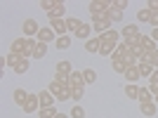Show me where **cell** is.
<instances>
[{"mask_svg":"<svg viewBox=\"0 0 158 118\" xmlns=\"http://www.w3.org/2000/svg\"><path fill=\"white\" fill-rule=\"evenodd\" d=\"M45 54H47V45H45V43H38L35 50H33V59H43Z\"/></svg>","mask_w":158,"mask_h":118,"instance_id":"cell-27","label":"cell"},{"mask_svg":"<svg viewBox=\"0 0 158 118\" xmlns=\"http://www.w3.org/2000/svg\"><path fill=\"white\" fill-rule=\"evenodd\" d=\"M21 31H24L26 38H35L38 31H40V26H38V21H35V19H26L24 24H21Z\"/></svg>","mask_w":158,"mask_h":118,"instance_id":"cell-5","label":"cell"},{"mask_svg":"<svg viewBox=\"0 0 158 118\" xmlns=\"http://www.w3.org/2000/svg\"><path fill=\"white\" fill-rule=\"evenodd\" d=\"M71 118H85V109H83L80 104H76L71 109Z\"/></svg>","mask_w":158,"mask_h":118,"instance_id":"cell-33","label":"cell"},{"mask_svg":"<svg viewBox=\"0 0 158 118\" xmlns=\"http://www.w3.org/2000/svg\"><path fill=\"white\" fill-rule=\"evenodd\" d=\"M28 66H31V59H21V64L14 69V73H19V76H21V73H26V71H28Z\"/></svg>","mask_w":158,"mask_h":118,"instance_id":"cell-32","label":"cell"},{"mask_svg":"<svg viewBox=\"0 0 158 118\" xmlns=\"http://www.w3.org/2000/svg\"><path fill=\"white\" fill-rule=\"evenodd\" d=\"M54 118H66V113H57V116H54Z\"/></svg>","mask_w":158,"mask_h":118,"instance_id":"cell-38","label":"cell"},{"mask_svg":"<svg viewBox=\"0 0 158 118\" xmlns=\"http://www.w3.org/2000/svg\"><path fill=\"white\" fill-rule=\"evenodd\" d=\"M139 104H146V102H153V95L149 90V85H139Z\"/></svg>","mask_w":158,"mask_h":118,"instance_id":"cell-14","label":"cell"},{"mask_svg":"<svg viewBox=\"0 0 158 118\" xmlns=\"http://www.w3.org/2000/svg\"><path fill=\"white\" fill-rule=\"evenodd\" d=\"M83 80H85V85H92L94 80H97V71L94 69H85L83 71Z\"/></svg>","mask_w":158,"mask_h":118,"instance_id":"cell-25","label":"cell"},{"mask_svg":"<svg viewBox=\"0 0 158 118\" xmlns=\"http://www.w3.org/2000/svg\"><path fill=\"white\" fill-rule=\"evenodd\" d=\"M123 45H125L127 50H137V47L142 45V36H135V38H123Z\"/></svg>","mask_w":158,"mask_h":118,"instance_id":"cell-22","label":"cell"},{"mask_svg":"<svg viewBox=\"0 0 158 118\" xmlns=\"http://www.w3.org/2000/svg\"><path fill=\"white\" fill-rule=\"evenodd\" d=\"M99 45H102V43H99V38H90V40L85 43V50L94 54V52H99Z\"/></svg>","mask_w":158,"mask_h":118,"instance_id":"cell-28","label":"cell"},{"mask_svg":"<svg viewBox=\"0 0 158 118\" xmlns=\"http://www.w3.org/2000/svg\"><path fill=\"white\" fill-rule=\"evenodd\" d=\"M90 17H109V10H111V0H92L90 5Z\"/></svg>","mask_w":158,"mask_h":118,"instance_id":"cell-1","label":"cell"},{"mask_svg":"<svg viewBox=\"0 0 158 118\" xmlns=\"http://www.w3.org/2000/svg\"><path fill=\"white\" fill-rule=\"evenodd\" d=\"M50 26H52V31L57 33V38H59V36H69L66 19H52V21H50Z\"/></svg>","mask_w":158,"mask_h":118,"instance_id":"cell-7","label":"cell"},{"mask_svg":"<svg viewBox=\"0 0 158 118\" xmlns=\"http://www.w3.org/2000/svg\"><path fill=\"white\" fill-rule=\"evenodd\" d=\"M83 92H85V85L71 87V99H73V102H80V99H83Z\"/></svg>","mask_w":158,"mask_h":118,"instance_id":"cell-29","label":"cell"},{"mask_svg":"<svg viewBox=\"0 0 158 118\" xmlns=\"http://www.w3.org/2000/svg\"><path fill=\"white\" fill-rule=\"evenodd\" d=\"M80 26H83V21H80V19H76V17H69V19H66V28H69V31H73V33H76Z\"/></svg>","mask_w":158,"mask_h":118,"instance_id":"cell-26","label":"cell"},{"mask_svg":"<svg viewBox=\"0 0 158 118\" xmlns=\"http://www.w3.org/2000/svg\"><path fill=\"white\" fill-rule=\"evenodd\" d=\"M35 40H38V43H45V45H47V43H52V40L57 43V33L52 31V26H45V28H40V31H38Z\"/></svg>","mask_w":158,"mask_h":118,"instance_id":"cell-6","label":"cell"},{"mask_svg":"<svg viewBox=\"0 0 158 118\" xmlns=\"http://www.w3.org/2000/svg\"><path fill=\"white\" fill-rule=\"evenodd\" d=\"M21 111H26V113L40 111V97L35 95V92H28V99H26V104L21 106Z\"/></svg>","mask_w":158,"mask_h":118,"instance_id":"cell-4","label":"cell"},{"mask_svg":"<svg viewBox=\"0 0 158 118\" xmlns=\"http://www.w3.org/2000/svg\"><path fill=\"white\" fill-rule=\"evenodd\" d=\"M135 36H142V31H139L137 24H127V26H123V38H135Z\"/></svg>","mask_w":158,"mask_h":118,"instance_id":"cell-18","label":"cell"},{"mask_svg":"<svg viewBox=\"0 0 158 118\" xmlns=\"http://www.w3.org/2000/svg\"><path fill=\"white\" fill-rule=\"evenodd\" d=\"M54 45H57V50H69L71 47V36H59Z\"/></svg>","mask_w":158,"mask_h":118,"instance_id":"cell-23","label":"cell"},{"mask_svg":"<svg viewBox=\"0 0 158 118\" xmlns=\"http://www.w3.org/2000/svg\"><path fill=\"white\" fill-rule=\"evenodd\" d=\"M137 19L142 21V24H144V21H151V10H149V7H146V10H139V12H137Z\"/></svg>","mask_w":158,"mask_h":118,"instance_id":"cell-31","label":"cell"},{"mask_svg":"<svg viewBox=\"0 0 158 118\" xmlns=\"http://www.w3.org/2000/svg\"><path fill=\"white\" fill-rule=\"evenodd\" d=\"M153 28H158V12H151V21H149Z\"/></svg>","mask_w":158,"mask_h":118,"instance_id":"cell-37","label":"cell"},{"mask_svg":"<svg viewBox=\"0 0 158 118\" xmlns=\"http://www.w3.org/2000/svg\"><path fill=\"white\" fill-rule=\"evenodd\" d=\"M139 76H142V78H151L153 76V71H156V69H153L151 64H149V61H139Z\"/></svg>","mask_w":158,"mask_h":118,"instance_id":"cell-15","label":"cell"},{"mask_svg":"<svg viewBox=\"0 0 158 118\" xmlns=\"http://www.w3.org/2000/svg\"><path fill=\"white\" fill-rule=\"evenodd\" d=\"M40 97V109H47V106H54V95L50 90H40L38 92Z\"/></svg>","mask_w":158,"mask_h":118,"instance_id":"cell-9","label":"cell"},{"mask_svg":"<svg viewBox=\"0 0 158 118\" xmlns=\"http://www.w3.org/2000/svg\"><path fill=\"white\" fill-rule=\"evenodd\" d=\"M99 43H102V45H99V54H102V57H111L113 52H116V43H109V40H102L99 38Z\"/></svg>","mask_w":158,"mask_h":118,"instance_id":"cell-10","label":"cell"},{"mask_svg":"<svg viewBox=\"0 0 158 118\" xmlns=\"http://www.w3.org/2000/svg\"><path fill=\"white\" fill-rule=\"evenodd\" d=\"M38 116H40V118H54V116H57V109H54V106L40 109V111H38Z\"/></svg>","mask_w":158,"mask_h":118,"instance_id":"cell-30","label":"cell"},{"mask_svg":"<svg viewBox=\"0 0 158 118\" xmlns=\"http://www.w3.org/2000/svg\"><path fill=\"white\" fill-rule=\"evenodd\" d=\"M111 7H113V10H118V12H125L127 0H111Z\"/></svg>","mask_w":158,"mask_h":118,"instance_id":"cell-34","label":"cell"},{"mask_svg":"<svg viewBox=\"0 0 158 118\" xmlns=\"http://www.w3.org/2000/svg\"><path fill=\"white\" fill-rule=\"evenodd\" d=\"M66 87H71V85H64V83H61V80H57V78H52V80H50V85H47V90L52 92L54 97H59V95H61V92H64V90H66Z\"/></svg>","mask_w":158,"mask_h":118,"instance_id":"cell-11","label":"cell"},{"mask_svg":"<svg viewBox=\"0 0 158 118\" xmlns=\"http://www.w3.org/2000/svg\"><path fill=\"white\" fill-rule=\"evenodd\" d=\"M99 38H102V40H109V43H116V45H118V43H120V33L116 31V28H111V31H106L104 36H99Z\"/></svg>","mask_w":158,"mask_h":118,"instance_id":"cell-21","label":"cell"},{"mask_svg":"<svg viewBox=\"0 0 158 118\" xmlns=\"http://www.w3.org/2000/svg\"><path fill=\"white\" fill-rule=\"evenodd\" d=\"M149 85H156V87H158V69L153 71V76H151V78H149Z\"/></svg>","mask_w":158,"mask_h":118,"instance_id":"cell-36","label":"cell"},{"mask_svg":"<svg viewBox=\"0 0 158 118\" xmlns=\"http://www.w3.org/2000/svg\"><path fill=\"white\" fill-rule=\"evenodd\" d=\"M125 95L130 99H139V85H135V83H127L125 85Z\"/></svg>","mask_w":158,"mask_h":118,"instance_id":"cell-24","label":"cell"},{"mask_svg":"<svg viewBox=\"0 0 158 118\" xmlns=\"http://www.w3.org/2000/svg\"><path fill=\"white\" fill-rule=\"evenodd\" d=\"M92 31H94L92 24H85V21H83V26H80L76 33H73V36H76L78 40H85V43H87V40H90V36H92Z\"/></svg>","mask_w":158,"mask_h":118,"instance_id":"cell-8","label":"cell"},{"mask_svg":"<svg viewBox=\"0 0 158 118\" xmlns=\"http://www.w3.org/2000/svg\"><path fill=\"white\" fill-rule=\"evenodd\" d=\"M109 19H111V21H120V19H123V12H118V10H113V7H111V10H109Z\"/></svg>","mask_w":158,"mask_h":118,"instance_id":"cell-35","label":"cell"},{"mask_svg":"<svg viewBox=\"0 0 158 118\" xmlns=\"http://www.w3.org/2000/svg\"><path fill=\"white\" fill-rule=\"evenodd\" d=\"M142 50H144L146 54H151V52H156V50H158V45L151 40V36H142Z\"/></svg>","mask_w":158,"mask_h":118,"instance_id":"cell-13","label":"cell"},{"mask_svg":"<svg viewBox=\"0 0 158 118\" xmlns=\"http://www.w3.org/2000/svg\"><path fill=\"white\" fill-rule=\"evenodd\" d=\"M21 64V54H14V52H7L5 54V66H12V71Z\"/></svg>","mask_w":158,"mask_h":118,"instance_id":"cell-16","label":"cell"},{"mask_svg":"<svg viewBox=\"0 0 158 118\" xmlns=\"http://www.w3.org/2000/svg\"><path fill=\"white\" fill-rule=\"evenodd\" d=\"M153 102H156V104H158V95H156V97H153Z\"/></svg>","mask_w":158,"mask_h":118,"instance_id":"cell-39","label":"cell"},{"mask_svg":"<svg viewBox=\"0 0 158 118\" xmlns=\"http://www.w3.org/2000/svg\"><path fill=\"white\" fill-rule=\"evenodd\" d=\"M139 111L144 113V116H156V111H158V106H156V102H146V104H139Z\"/></svg>","mask_w":158,"mask_h":118,"instance_id":"cell-17","label":"cell"},{"mask_svg":"<svg viewBox=\"0 0 158 118\" xmlns=\"http://www.w3.org/2000/svg\"><path fill=\"white\" fill-rule=\"evenodd\" d=\"M12 97H14V102H17L19 106H24V104H26V99H28V92H26V90H21V87H17Z\"/></svg>","mask_w":158,"mask_h":118,"instance_id":"cell-20","label":"cell"},{"mask_svg":"<svg viewBox=\"0 0 158 118\" xmlns=\"http://www.w3.org/2000/svg\"><path fill=\"white\" fill-rule=\"evenodd\" d=\"M69 85H71V87L85 85V80H83V71H73V73H71V78H69Z\"/></svg>","mask_w":158,"mask_h":118,"instance_id":"cell-19","label":"cell"},{"mask_svg":"<svg viewBox=\"0 0 158 118\" xmlns=\"http://www.w3.org/2000/svg\"><path fill=\"white\" fill-rule=\"evenodd\" d=\"M123 76H125V80H127V83H137V80L142 78V76H139V66H127Z\"/></svg>","mask_w":158,"mask_h":118,"instance_id":"cell-12","label":"cell"},{"mask_svg":"<svg viewBox=\"0 0 158 118\" xmlns=\"http://www.w3.org/2000/svg\"><path fill=\"white\" fill-rule=\"evenodd\" d=\"M92 28L99 36H104L106 31H111V19L109 17H92Z\"/></svg>","mask_w":158,"mask_h":118,"instance_id":"cell-2","label":"cell"},{"mask_svg":"<svg viewBox=\"0 0 158 118\" xmlns=\"http://www.w3.org/2000/svg\"><path fill=\"white\" fill-rule=\"evenodd\" d=\"M66 12V2H61V0H54L52 2V7H50V10H47V17H50V21L52 19H61V14Z\"/></svg>","mask_w":158,"mask_h":118,"instance_id":"cell-3","label":"cell"}]
</instances>
